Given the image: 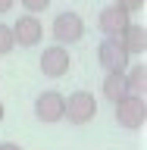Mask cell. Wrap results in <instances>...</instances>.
Returning <instances> with one entry per match:
<instances>
[{
	"instance_id": "obj_1",
	"label": "cell",
	"mask_w": 147,
	"mask_h": 150,
	"mask_svg": "<svg viewBox=\"0 0 147 150\" xmlns=\"http://www.w3.org/2000/svg\"><path fill=\"white\" fill-rule=\"evenodd\" d=\"M97 59H100L107 75H125V69L131 66V56L125 53L119 38H103L100 47H97Z\"/></svg>"
},
{
	"instance_id": "obj_2",
	"label": "cell",
	"mask_w": 147,
	"mask_h": 150,
	"mask_svg": "<svg viewBox=\"0 0 147 150\" xmlns=\"http://www.w3.org/2000/svg\"><path fill=\"white\" fill-rule=\"evenodd\" d=\"M94 116H97V100H94L91 91H75L66 97L63 119H69L72 125H88Z\"/></svg>"
},
{
	"instance_id": "obj_3",
	"label": "cell",
	"mask_w": 147,
	"mask_h": 150,
	"mask_svg": "<svg viewBox=\"0 0 147 150\" xmlns=\"http://www.w3.org/2000/svg\"><path fill=\"white\" fill-rule=\"evenodd\" d=\"M53 38H56L60 47L78 44V41L85 38V19L78 16V13H72V9L60 13V16L53 19Z\"/></svg>"
},
{
	"instance_id": "obj_4",
	"label": "cell",
	"mask_w": 147,
	"mask_h": 150,
	"mask_svg": "<svg viewBox=\"0 0 147 150\" xmlns=\"http://www.w3.org/2000/svg\"><path fill=\"white\" fill-rule=\"evenodd\" d=\"M63 106H66V97L60 91H41L35 97V116H38V122H44V125L63 122Z\"/></svg>"
},
{
	"instance_id": "obj_5",
	"label": "cell",
	"mask_w": 147,
	"mask_h": 150,
	"mask_svg": "<svg viewBox=\"0 0 147 150\" xmlns=\"http://www.w3.org/2000/svg\"><path fill=\"white\" fill-rule=\"evenodd\" d=\"M116 122L122 128H144L147 122V100L144 97H125L116 103Z\"/></svg>"
},
{
	"instance_id": "obj_6",
	"label": "cell",
	"mask_w": 147,
	"mask_h": 150,
	"mask_svg": "<svg viewBox=\"0 0 147 150\" xmlns=\"http://www.w3.org/2000/svg\"><path fill=\"white\" fill-rule=\"evenodd\" d=\"M69 66H72V56L60 44L47 47L44 53H41V75H47V78H63L69 72Z\"/></svg>"
},
{
	"instance_id": "obj_7",
	"label": "cell",
	"mask_w": 147,
	"mask_h": 150,
	"mask_svg": "<svg viewBox=\"0 0 147 150\" xmlns=\"http://www.w3.org/2000/svg\"><path fill=\"white\" fill-rule=\"evenodd\" d=\"M13 28V41H16L19 47H38L41 44V38H44V28H41V19L38 16H19L16 19V25H9Z\"/></svg>"
},
{
	"instance_id": "obj_8",
	"label": "cell",
	"mask_w": 147,
	"mask_h": 150,
	"mask_svg": "<svg viewBox=\"0 0 147 150\" xmlns=\"http://www.w3.org/2000/svg\"><path fill=\"white\" fill-rule=\"evenodd\" d=\"M129 25H131V16L125 9H119V6H107L97 16V28L103 31V38H119Z\"/></svg>"
},
{
	"instance_id": "obj_9",
	"label": "cell",
	"mask_w": 147,
	"mask_h": 150,
	"mask_svg": "<svg viewBox=\"0 0 147 150\" xmlns=\"http://www.w3.org/2000/svg\"><path fill=\"white\" fill-rule=\"evenodd\" d=\"M119 44L125 47V53H144L147 50V28L144 25H129L125 31L119 35Z\"/></svg>"
},
{
	"instance_id": "obj_10",
	"label": "cell",
	"mask_w": 147,
	"mask_h": 150,
	"mask_svg": "<svg viewBox=\"0 0 147 150\" xmlns=\"http://www.w3.org/2000/svg\"><path fill=\"white\" fill-rule=\"evenodd\" d=\"M125 91H129V97H144L147 94V66H144V59L138 66L125 69Z\"/></svg>"
},
{
	"instance_id": "obj_11",
	"label": "cell",
	"mask_w": 147,
	"mask_h": 150,
	"mask_svg": "<svg viewBox=\"0 0 147 150\" xmlns=\"http://www.w3.org/2000/svg\"><path fill=\"white\" fill-rule=\"evenodd\" d=\"M103 97L116 106L119 100H125L129 97V91H125V75H103Z\"/></svg>"
},
{
	"instance_id": "obj_12",
	"label": "cell",
	"mask_w": 147,
	"mask_h": 150,
	"mask_svg": "<svg viewBox=\"0 0 147 150\" xmlns=\"http://www.w3.org/2000/svg\"><path fill=\"white\" fill-rule=\"evenodd\" d=\"M13 47H16V41H13V28H9L6 22H0V56L13 53Z\"/></svg>"
},
{
	"instance_id": "obj_13",
	"label": "cell",
	"mask_w": 147,
	"mask_h": 150,
	"mask_svg": "<svg viewBox=\"0 0 147 150\" xmlns=\"http://www.w3.org/2000/svg\"><path fill=\"white\" fill-rule=\"evenodd\" d=\"M144 3L147 0H116V3H113V6H119V9H125V13H141V9H144Z\"/></svg>"
},
{
	"instance_id": "obj_14",
	"label": "cell",
	"mask_w": 147,
	"mask_h": 150,
	"mask_svg": "<svg viewBox=\"0 0 147 150\" xmlns=\"http://www.w3.org/2000/svg\"><path fill=\"white\" fill-rule=\"evenodd\" d=\"M19 3L28 9V16H35V13H44V9L50 6V0H19Z\"/></svg>"
},
{
	"instance_id": "obj_15",
	"label": "cell",
	"mask_w": 147,
	"mask_h": 150,
	"mask_svg": "<svg viewBox=\"0 0 147 150\" xmlns=\"http://www.w3.org/2000/svg\"><path fill=\"white\" fill-rule=\"evenodd\" d=\"M13 3H16V0H0V16H3V13H9V9H13Z\"/></svg>"
},
{
	"instance_id": "obj_16",
	"label": "cell",
	"mask_w": 147,
	"mask_h": 150,
	"mask_svg": "<svg viewBox=\"0 0 147 150\" xmlns=\"http://www.w3.org/2000/svg\"><path fill=\"white\" fill-rule=\"evenodd\" d=\"M0 150H22V147H19V144H13V141H3V144H0Z\"/></svg>"
},
{
	"instance_id": "obj_17",
	"label": "cell",
	"mask_w": 147,
	"mask_h": 150,
	"mask_svg": "<svg viewBox=\"0 0 147 150\" xmlns=\"http://www.w3.org/2000/svg\"><path fill=\"white\" fill-rule=\"evenodd\" d=\"M3 116H6V106H3V100H0V122H3Z\"/></svg>"
}]
</instances>
